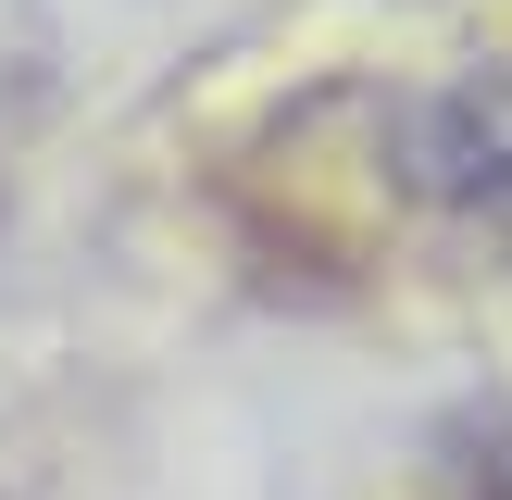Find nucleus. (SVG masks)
Returning a JSON list of instances; mask_svg holds the SVG:
<instances>
[{
  "label": "nucleus",
  "mask_w": 512,
  "mask_h": 500,
  "mask_svg": "<svg viewBox=\"0 0 512 500\" xmlns=\"http://www.w3.org/2000/svg\"><path fill=\"white\" fill-rule=\"evenodd\" d=\"M413 175L450 213H475V225L512 238V50L500 63H463L450 88L413 100Z\"/></svg>",
  "instance_id": "1"
},
{
  "label": "nucleus",
  "mask_w": 512,
  "mask_h": 500,
  "mask_svg": "<svg viewBox=\"0 0 512 500\" xmlns=\"http://www.w3.org/2000/svg\"><path fill=\"white\" fill-rule=\"evenodd\" d=\"M488 450H500V463H488V488H500V500H512V425H500V438H488Z\"/></svg>",
  "instance_id": "2"
}]
</instances>
